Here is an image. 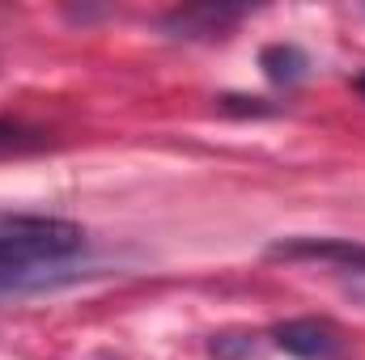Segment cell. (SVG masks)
Masks as SVG:
<instances>
[{
	"mask_svg": "<svg viewBox=\"0 0 365 360\" xmlns=\"http://www.w3.org/2000/svg\"><path fill=\"white\" fill-rule=\"evenodd\" d=\"M86 250V229L47 212H9L0 208V271H21L38 263H64Z\"/></svg>",
	"mask_w": 365,
	"mask_h": 360,
	"instance_id": "obj_1",
	"label": "cell"
},
{
	"mask_svg": "<svg viewBox=\"0 0 365 360\" xmlns=\"http://www.w3.org/2000/svg\"><path fill=\"white\" fill-rule=\"evenodd\" d=\"M272 344L297 360H340L344 356V335L327 318H289V322H276Z\"/></svg>",
	"mask_w": 365,
	"mask_h": 360,
	"instance_id": "obj_2",
	"label": "cell"
},
{
	"mask_svg": "<svg viewBox=\"0 0 365 360\" xmlns=\"http://www.w3.org/2000/svg\"><path fill=\"white\" fill-rule=\"evenodd\" d=\"M268 259L284 263H331V268L365 271V242L353 238H280L268 246Z\"/></svg>",
	"mask_w": 365,
	"mask_h": 360,
	"instance_id": "obj_3",
	"label": "cell"
},
{
	"mask_svg": "<svg viewBox=\"0 0 365 360\" xmlns=\"http://www.w3.org/2000/svg\"><path fill=\"white\" fill-rule=\"evenodd\" d=\"M242 17H247L242 4H179L162 17V30L170 38H221Z\"/></svg>",
	"mask_w": 365,
	"mask_h": 360,
	"instance_id": "obj_4",
	"label": "cell"
},
{
	"mask_svg": "<svg viewBox=\"0 0 365 360\" xmlns=\"http://www.w3.org/2000/svg\"><path fill=\"white\" fill-rule=\"evenodd\" d=\"M259 68H264V77L276 81V85H297V81L306 77L310 60H306V51L293 47V43H272V47L259 51Z\"/></svg>",
	"mask_w": 365,
	"mask_h": 360,
	"instance_id": "obj_5",
	"label": "cell"
},
{
	"mask_svg": "<svg viewBox=\"0 0 365 360\" xmlns=\"http://www.w3.org/2000/svg\"><path fill=\"white\" fill-rule=\"evenodd\" d=\"M43 144V136L26 123H13V119H0V153H21V149H34Z\"/></svg>",
	"mask_w": 365,
	"mask_h": 360,
	"instance_id": "obj_6",
	"label": "cell"
},
{
	"mask_svg": "<svg viewBox=\"0 0 365 360\" xmlns=\"http://www.w3.org/2000/svg\"><path fill=\"white\" fill-rule=\"evenodd\" d=\"M212 356H221V360L255 356V339L251 335H221V339H212Z\"/></svg>",
	"mask_w": 365,
	"mask_h": 360,
	"instance_id": "obj_7",
	"label": "cell"
},
{
	"mask_svg": "<svg viewBox=\"0 0 365 360\" xmlns=\"http://www.w3.org/2000/svg\"><path fill=\"white\" fill-rule=\"evenodd\" d=\"M357 90H365V77H357Z\"/></svg>",
	"mask_w": 365,
	"mask_h": 360,
	"instance_id": "obj_8",
	"label": "cell"
}]
</instances>
